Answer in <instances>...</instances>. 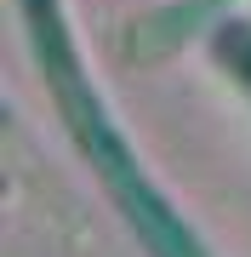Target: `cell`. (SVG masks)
Returning <instances> with one entry per match:
<instances>
[{"label": "cell", "instance_id": "2", "mask_svg": "<svg viewBox=\"0 0 251 257\" xmlns=\"http://www.w3.org/2000/svg\"><path fill=\"white\" fill-rule=\"evenodd\" d=\"M223 6V0H188V6H166V12H154V18H143L137 29L126 35V52L131 57H166V52H177L194 29L211 18V12Z\"/></svg>", "mask_w": 251, "mask_h": 257}, {"label": "cell", "instance_id": "1", "mask_svg": "<svg viewBox=\"0 0 251 257\" xmlns=\"http://www.w3.org/2000/svg\"><path fill=\"white\" fill-rule=\"evenodd\" d=\"M23 12H29V35H35V46H40V69L52 74L57 103H63V114H69V126H75V138L86 143V155L103 166L109 189L120 194L126 217L143 229L149 251H154V257H205V251L194 246V234H188L183 223L171 217V206L149 189V177L137 172V160H126L120 132L109 126V114H103L97 92L86 86V74L75 69L69 35H63V23H57V0H23Z\"/></svg>", "mask_w": 251, "mask_h": 257}]
</instances>
